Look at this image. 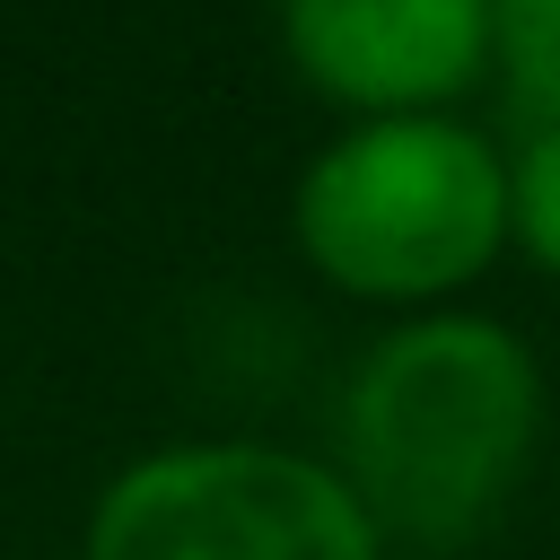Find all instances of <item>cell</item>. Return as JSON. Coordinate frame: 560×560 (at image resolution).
<instances>
[{
    "label": "cell",
    "instance_id": "1",
    "mask_svg": "<svg viewBox=\"0 0 560 560\" xmlns=\"http://www.w3.org/2000/svg\"><path fill=\"white\" fill-rule=\"evenodd\" d=\"M542 438V376L516 332L481 315H420L385 332L341 394V455L376 542L455 551L525 481Z\"/></svg>",
    "mask_w": 560,
    "mask_h": 560
},
{
    "label": "cell",
    "instance_id": "2",
    "mask_svg": "<svg viewBox=\"0 0 560 560\" xmlns=\"http://www.w3.org/2000/svg\"><path fill=\"white\" fill-rule=\"evenodd\" d=\"M508 236V166L481 131L394 114L332 140L298 184V245L350 298H446Z\"/></svg>",
    "mask_w": 560,
    "mask_h": 560
},
{
    "label": "cell",
    "instance_id": "3",
    "mask_svg": "<svg viewBox=\"0 0 560 560\" xmlns=\"http://www.w3.org/2000/svg\"><path fill=\"white\" fill-rule=\"evenodd\" d=\"M88 560H376L359 490L280 446H166L114 472Z\"/></svg>",
    "mask_w": 560,
    "mask_h": 560
},
{
    "label": "cell",
    "instance_id": "4",
    "mask_svg": "<svg viewBox=\"0 0 560 560\" xmlns=\"http://www.w3.org/2000/svg\"><path fill=\"white\" fill-rule=\"evenodd\" d=\"M289 61L376 122L429 114L490 61V0H280Z\"/></svg>",
    "mask_w": 560,
    "mask_h": 560
},
{
    "label": "cell",
    "instance_id": "5",
    "mask_svg": "<svg viewBox=\"0 0 560 560\" xmlns=\"http://www.w3.org/2000/svg\"><path fill=\"white\" fill-rule=\"evenodd\" d=\"M490 52L508 105L534 131H560V0H490Z\"/></svg>",
    "mask_w": 560,
    "mask_h": 560
},
{
    "label": "cell",
    "instance_id": "6",
    "mask_svg": "<svg viewBox=\"0 0 560 560\" xmlns=\"http://www.w3.org/2000/svg\"><path fill=\"white\" fill-rule=\"evenodd\" d=\"M508 228L542 271H560V131H534L525 158L508 166Z\"/></svg>",
    "mask_w": 560,
    "mask_h": 560
}]
</instances>
